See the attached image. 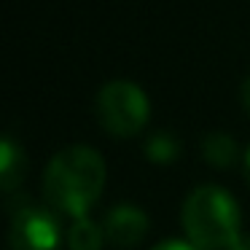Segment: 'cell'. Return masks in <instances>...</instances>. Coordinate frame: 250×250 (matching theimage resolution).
<instances>
[{
  "label": "cell",
  "instance_id": "6da1fadb",
  "mask_svg": "<svg viewBox=\"0 0 250 250\" xmlns=\"http://www.w3.org/2000/svg\"><path fill=\"white\" fill-rule=\"evenodd\" d=\"M105 186V162L94 148L70 146L49 162L43 178V194L60 212L83 218V212L100 199Z\"/></svg>",
  "mask_w": 250,
  "mask_h": 250
},
{
  "label": "cell",
  "instance_id": "7a4b0ae2",
  "mask_svg": "<svg viewBox=\"0 0 250 250\" xmlns=\"http://www.w3.org/2000/svg\"><path fill=\"white\" fill-rule=\"evenodd\" d=\"M183 229L199 250L234 248L239 242V207L234 196L218 186L191 191L183 205Z\"/></svg>",
  "mask_w": 250,
  "mask_h": 250
},
{
  "label": "cell",
  "instance_id": "3957f363",
  "mask_svg": "<svg viewBox=\"0 0 250 250\" xmlns=\"http://www.w3.org/2000/svg\"><path fill=\"white\" fill-rule=\"evenodd\" d=\"M148 97L137 83L116 78L108 81L97 94L100 124L119 137H129L146 126L148 121Z\"/></svg>",
  "mask_w": 250,
  "mask_h": 250
},
{
  "label": "cell",
  "instance_id": "277c9868",
  "mask_svg": "<svg viewBox=\"0 0 250 250\" xmlns=\"http://www.w3.org/2000/svg\"><path fill=\"white\" fill-rule=\"evenodd\" d=\"M11 250H57L60 223L43 207H24L11 223Z\"/></svg>",
  "mask_w": 250,
  "mask_h": 250
},
{
  "label": "cell",
  "instance_id": "5b68a950",
  "mask_svg": "<svg viewBox=\"0 0 250 250\" xmlns=\"http://www.w3.org/2000/svg\"><path fill=\"white\" fill-rule=\"evenodd\" d=\"M105 237L119 248H132L137 245L148 231V215L143 210H137L135 205H119L105 215L103 223Z\"/></svg>",
  "mask_w": 250,
  "mask_h": 250
},
{
  "label": "cell",
  "instance_id": "8992f818",
  "mask_svg": "<svg viewBox=\"0 0 250 250\" xmlns=\"http://www.w3.org/2000/svg\"><path fill=\"white\" fill-rule=\"evenodd\" d=\"M0 172H3L0 183L6 191H11L24 175V156L11 137H3V143H0Z\"/></svg>",
  "mask_w": 250,
  "mask_h": 250
},
{
  "label": "cell",
  "instance_id": "52a82bcc",
  "mask_svg": "<svg viewBox=\"0 0 250 250\" xmlns=\"http://www.w3.org/2000/svg\"><path fill=\"white\" fill-rule=\"evenodd\" d=\"M202 151H205L207 162L215 164V167H229V164L237 159V143L231 140V135L226 132H210L202 143Z\"/></svg>",
  "mask_w": 250,
  "mask_h": 250
},
{
  "label": "cell",
  "instance_id": "ba28073f",
  "mask_svg": "<svg viewBox=\"0 0 250 250\" xmlns=\"http://www.w3.org/2000/svg\"><path fill=\"white\" fill-rule=\"evenodd\" d=\"M103 234V226H97L94 221L76 218V223L70 226V234H67V245H70V250H100Z\"/></svg>",
  "mask_w": 250,
  "mask_h": 250
},
{
  "label": "cell",
  "instance_id": "9c48e42d",
  "mask_svg": "<svg viewBox=\"0 0 250 250\" xmlns=\"http://www.w3.org/2000/svg\"><path fill=\"white\" fill-rule=\"evenodd\" d=\"M146 153H148V159H153V162H172V159H178V153H180V143L175 140L169 132H156V135L148 137Z\"/></svg>",
  "mask_w": 250,
  "mask_h": 250
},
{
  "label": "cell",
  "instance_id": "30bf717a",
  "mask_svg": "<svg viewBox=\"0 0 250 250\" xmlns=\"http://www.w3.org/2000/svg\"><path fill=\"white\" fill-rule=\"evenodd\" d=\"M151 250H199V248L183 242V239H164V242H159L156 248H151Z\"/></svg>",
  "mask_w": 250,
  "mask_h": 250
},
{
  "label": "cell",
  "instance_id": "8fae6325",
  "mask_svg": "<svg viewBox=\"0 0 250 250\" xmlns=\"http://www.w3.org/2000/svg\"><path fill=\"white\" fill-rule=\"evenodd\" d=\"M242 103H245V108H248V113H250V76L245 78V83H242Z\"/></svg>",
  "mask_w": 250,
  "mask_h": 250
},
{
  "label": "cell",
  "instance_id": "7c38bea8",
  "mask_svg": "<svg viewBox=\"0 0 250 250\" xmlns=\"http://www.w3.org/2000/svg\"><path fill=\"white\" fill-rule=\"evenodd\" d=\"M245 167H248V175H250V151H248V156H245Z\"/></svg>",
  "mask_w": 250,
  "mask_h": 250
}]
</instances>
